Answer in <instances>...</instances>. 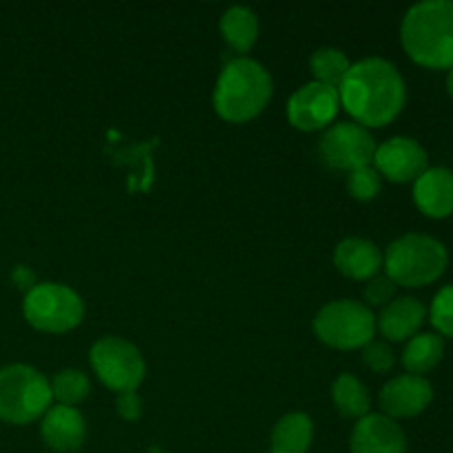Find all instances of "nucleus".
Listing matches in <instances>:
<instances>
[{
	"mask_svg": "<svg viewBox=\"0 0 453 453\" xmlns=\"http://www.w3.org/2000/svg\"><path fill=\"white\" fill-rule=\"evenodd\" d=\"M341 109L365 128H383L403 113L407 84L394 62L372 56L354 62L339 87Z\"/></svg>",
	"mask_w": 453,
	"mask_h": 453,
	"instance_id": "1",
	"label": "nucleus"
},
{
	"mask_svg": "<svg viewBox=\"0 0 453 453\" xmlns=\"http://www.w3.org/2000/svg\"><path fill=\"white\" fill-rule=\"evenodd\" d=\"M401 44L418 66L449 71L453 66V0H425L407 9Z\"/></svg>",
	"mask_w": 453,
	"mask_h": 453,
	"instance_id": "2",
	"label": "nucleus"
},
{
	"mask_svg": "<svg viewBox=\"0 0 453 453\" xmlns=\"http://www.w3.org/2000/svg\"><path fill=\"white\" fill-rule=\"evenodd\" d=\"M273 91L270 71L252 58L239 56L221 69L212 91V106L224 122L246 124L264 113Z\"/></svg>",
	"mask_w": 453,
	"mask_h": 453,
	"instance_id": "3",
	"label": "nucleus"
},
{
	"mask_svg": "<svg viewBox=\"0 0 453 453\" xmlns=\"http://www.w3.org/2000/svg\"><path fill=\"white\" fill-rule=\"evenodd\" d=\"M383 268L398 288H427L449 268V250L432 234L407 233L389 243Z\"/></svg>",
	"mask_w": 453,
	"mask_h": 453,
	"instance_id": "4",
	"label": "nucleus"
},
{
	"mask_svg": "<svg viewBox=\"0 0 453 453\" xmlns=\"http://www.w3.org/2000/svg\"><path fill=\"white\" fill-rule=\"evenodd\" d=\"M53 405L51 383L42 372L25 363L0 367V420L29 425L42 418Z\"/></svg>",
	"mask_w": 453,
	"mask_h": 453,
	"instance_id": "5",
	"label": "nucleus"
},
{
	"mask_svg": "<svg viewBox=\"0 0 453 453\" xmlns=\"http://www.w3.org/2000/svg\"><path fill=\"white\" fill-rule=\"evenodd\" d=\"M312 327L327 348L341 352L363 349L376 336V314L363 301L336 299L319 310Z\"/></svg>",
	"mask_w": 453,
	"mask_h": 453,
	"instance_id": "6",
	"label": "nucleus"
},
{
	"mask_svg": "<svg viewBox=\"0 0 453 453\" xmlns=\"http://www.w3.org/2000/svg\"><path fill=\"white\" fill-rule=\"evenodd\" d=\"M22 314L34 330L47 334H66L84 319V301L65 283L44 281L27 290Z\"/></svg>",
	"mask_w": 453,
	"mask_h": 453,
	"instance_id": "7",
	"label": "nucleus"
},
{
	"mask_svg": "<svg viewBox=\"0 0 453 453\" xmlns=\"http://www.w3.org/2000/svg\"><path fill=\"white\" fill-rule=\"evenodd\" d=\"M88 363L100 383L113 394L137 392L146 379V361L140 348L122 336H102L91 345Z\"/></svg>",
	"mask_w": 453,
	"mask_h": 453,
	"instance_id": "8",
	"label": "nucleus"
},
{
	"mask_svg": "<svg viewBox=\"0 0 453 453\" xmlns=\"http://www.w3.org/2000/svg\"><path fill=\"white\" fill-rule=\"evenodd\" d=\"M376 146L379 144L370 128L357 122H336L321 133L319 157L327 168L352 173L357 168L372 166Z\"/></svg>",
	"mask_w": 453,
	"mask_h": 453,
	"instance_id": "9",
	"label": "nucleus"
},
{
	"mask_svg": "<svg viewBox=\"0 0 453 453\" xmlns=\"http://www.w3.org/2000/svg\"><path fill=\"white\" fill-rule=\"evenodd\" d=\"M341 111L339 88L319 82H308L296 88L286 106L288 122L303 133L326 131Z\"/></svg>",
	"mask_w": 453,
	"mask_h": 453,
	"instance_id": "10",
	"label": "nucleus"
},
{
	"mask_svg": "<svg viewBox=\"0 0 453 453\" xmlns=\"http://www.w3.org/2000/svg\"><path fill=\"white\" fill-rule=\"evenodd\" d=\"M372 166L392 184H414L429 168V155L414 137L396 135L376 146Z\"/></svg>",
	"mask_w": 453,
	"mask_h": 453,
	"instance_id": "11",
	"label": "nucleus"
},
{
	"mask_svg": "<svg viewBox=\"0 0 453 453\" xmlns=\"http://www.w3.org/2000/svg\"><path fill=\"white\" fill-rule=\"evenodd\" d=\"M434 401V388L427 376L398 374L389 379L379 392L380 414L392 420L416 418L423 414Z\"/></svg>",
	"mask_w": 453,
	"mask_h": 453,
	"instance_id": "12",
	"label": "nucleus"
},
{
	"mask_svg": "<svg viewBox=\"0 0 453 453\" xmlns=\"http://www.w3.org/2000/svg\"><path fill=\"white\" fill-rule=\"evenodd\" d=\"M352 453H407V436L396 420L385 414H367L357 420L349 436Z\"/></svg>",
	"mask_w": 453,
	"mask_h": 453,
	"instance_id": "13",
	"label": "nucleus"
},
{
	"mask_svg": "<svg viewBox=\"0 0 453 453\" xmlns=\"http://www.w3.org/2000/svg\"><path fill=\"white\" fill-rule=\"evenodd\" d=\"M40 420V436L49 449L71 453L78 451L87 441V420L78 407L51 405Z\"/></svg>",
	"mask_w": 453,
	"mask_h": 453,
	"instance_id": "14",
	"label": "nucleus"
},
{
	"mask_svg": "<svg viewBox=\"0 0 453 453\" xmlns=\"http://www.w3.org/2000/svg\"><path fill=\"white\" fill-rule=\"evenodd\" d=\"M427 321V305L416 296H396L376 317V332L389 343H407Z\"/></svg>",
	"mask_w": 453,
	"mask_h": 453,
	"instance_id": "15",
	"label": "nucleus"
},
{
	"mask_svg": "<svg viewBox=\"0 0 453 453\" xmlns=\"http://www.w3.org/2000/svg\"><path fill=\"white\" fill-rule=\"evenodd\" d=\"M416 208L429 219H447L453 215V171L447 166H429L411 190Z\"/></svg>",
	"mask_w": 453,
	"mask_h": 453,
	"instance_id": "16",
	"label": "nucleus"
},
{
	"mask_svg": "<svg viewBox=\"0 0 453 453\" xmlns=\"http://www.w3.org/2000/svg\"><path fill=\"white\" fill-rule=\"evenodd\" d=\"M334 265L343 277L370 281L383 268V250L363 237H348L334 248Z\"/></svg>",
	"mask_w": 453,
	"mask_h": 453,
	"instance_id": "17",
	"label": "nucleus"
},
{
	"mask_svg": "<svg viewBox=\"0 0 453 453\" xmlns=\"http://www.w3.org/2000/svg\"><path fill=\"white\" fill-rule=\"evenodd\" d=\"M314 438V423L305 411H290L274 423L270 453H308Z\"/></svg>",
	"mask_w": 453,
	"mask_h": 453,
	"instance_id": "18",
	"label": "nucleus"
},
{
	"mask_svg": "<svg viewBox=\"0 0 453 453\" xmlns=\"http://www.w3.org/2000/svg\"><path fill=\"white\" fill-rule=\"evenodd\" d=\"M219 31L233 51L246 56L259 40V18L250 7L234 4L219 18Z\"/></svg>",
	"mask_w": 453,
	"mask_h": 453,
	"instance_id": "19",
	"label": "nucleus"
},
{
	"mask_svg": "<svg viewBox=\"0 0 453 453\" xmlns=\"http://www.w3.org/2000/svg\"><path fill=\"white\" fill-rule=\"evenodd\" d=\"M442 357H445V339L436 332H418L405 343L401 361L407 374L427 376L441 365Z\"/></svg>",
	"mask_w": 453,
	"mask_h": 453,
	"instance_id": "20",
	"label": "nucleus"
},
{
	"mask_svg": "<svg viewBox=\"0 0 453 453\" xmlns=\"http://www.w3.org/2000/svg\"><path fill=\"white\" fill-rule=\"evenodd\" d=\"M332 403L343 418L361 420L370 414L372 398L363 380L354 374H339L332 383Z\"/></svg>",
	"mask_w": 453,
	"mask_h": 453,
	"instance_id": "21",
	"label": "nucleus"
},
{
	"mask_svg": "<svg viewBox=\"0 0 453 453\" xmlns=\"http://www.w3.org/2000/svg\"><path fill=\"white\" fill-rule=\"evenodd\" d=\"M349 66H352V62H349L348 53L336 47H321L310 58L312 82L326 84V87L339 88L348 75Z\"/></svg>",
	"mask_w": 453,
	"mask_h": 453,
	"instance_id": "22",
	"label": "nucleus"
},
{
	"mask_svg": "<svg viewBox=\"0 0 453 453\" xmlns=\"http://www.w3.org/2000/svg\"><path fill=\"white\" fill-rule=\"evenodd\" d=\"M49 383H51V396L56 405L78 407L91 394V380L84 372L75 370V367L60 370Z\"/></svg>",
	"mask_w": 453,
	"mask_h": 453,
	"instance_id": "23",
	"label": "nucleus"
},
{
	"mask_svg": "<svg viewBox=\"0 0 453 453\" xmlns=\"http://www.w3.org/2000/svg\"><path fill=\"white\" fill-rule=\"evenodd\" d=\"M427 317L436 334L442 339H453V283H447L436 292L427 308Z\"/></svg>",
	"mask_w": 453,
	"mask_h": 453,
	"instance_id": "24",
	"label": "nucleus"
},
{
	"mask_svg": "<svg viewBox=\"0 0 453 453\" xmlns=\"http://www.w3.org/2000/svg\"><path fill=\"white\" fill-rule=\"evenodd\" d=\"M383 190V177L374 166H363L348 173V193L357 202H372Z\"/></svg>",
	"mask_w": 453,
	"mask_h": 453,
	"instance_id": "25",
	"label": "nucleus"
},
{
	"mask_svg": "<svg viewBox=\"0 0 453 453\" xmlns=\"http://www.w3.org/2000/svg\"><path fill=\"white\" fill-rule=\"evenodd\" d=\"M361 358L374 374H388L396 365V354H394L392 345L388 341H370L365 348L361 349Z\"/></svg>",
	"mask_w": 453,
	"mask_h": 453,
	"instance_id": "26",
	"label": "nucleus"
},
{
	"mask_svg": "<svg viewBox=\"0 0 453 453\" xmlns=\"http://www.w3.org/2000/svg\"><path fill=\"white\" fill-rule=\"evenodd\" d=\"M396 290L398 286L388 277V274H376V277H372L370 281L365 283V288H363V303L370 310H383L385 305H389L396 299Z\"/></svg>",
	"mask_w": 453,
	"mask_h": 453,
	"instance_id": "27",
	"label": "nucleus"
},
{
	"mask_svg": "<svg viewBox=\"0 0 453 453\" xmlns=\"http://www.w3.org/2000/svg\"><path fill=\"white\" fill-rule=\"evenodd\" d=\"M115 411L122 420L127 423H133V420L142 418V411H144V403H142V396L137 392H124L118 394L115 398Z\"/></svg>",
	"mask_w": 453,
	"mask_h": 453,
	"instance_id": "28",
	"label": "nucleus"
},
{
	"mask_svg": "<svg viewBox=\"0 0 453 453\" xmlns=\"http://www.w3.org/2000/svg\"><path fill=\"white\" fill-rule=\"evenodd\" d=\"M447 93H449V97L453 100V66L447 71Z\"/></svg>",
	"mask_w": 453,
	"mask_h": 453,
	"instance_id": "29",
	"label": "nucleus"
},
{
	"mask_svg": "<svg viewBox=\"0 0 453 453\" xmlns=\"http://www.w3.org/2000/svg\"><path fill=\"white\" fill-rule=\"evenodd\" d=\"M153 453H164V451H153Z\"/></svg>",
	"mask_w": 453,
	"mask_h": 453,
	"instance_id": "30",
	"label": "nucleus"
}]
</instances>
